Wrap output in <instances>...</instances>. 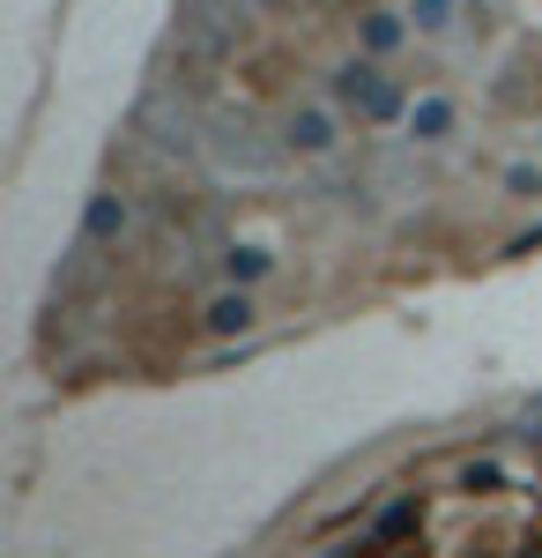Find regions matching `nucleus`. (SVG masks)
I'll use <instances>...</instances> for the list:
<instances>
[{
    "label": "nucleus",
    "mask_w": 542,
    "mask_h": 558,
    "mask_svg": "<svg viewBox=\"0 0 542 558\" xmlns=\"http://www.w3.org/2000/svg\"><path fill=\"white\" fill-rule=\"evenodd\" d=\"M334 97H342V112H357V120H372V128H386V120L409 112V105H402V83H394L386 68H342Z\"/></svg>",
    "instance_id": "f257e3e1"
},
{
    "label": "nucleus",
    "mask_w": 542,
    "mask_h": 558,
    "mask_svg": "<svg viewBox=\"0 0 542 558\" xmlns=\"http://www.w3.org/2000/svg\"><path fill=\"white\" fill-rule=\"evenodd\" d=\"M402 128H409V142H446V134L460 128V105L454 97H417V105L402 112Z\"/></svg>",
    "instance_id": "f03ea898"
},
{
    "label": "nucleus",
    "mask_w": 542,
    "mask_h": 558,
    "mask_svg": "<svg viewBox=\"0 0 542 558\" xmlns=\"http://www.w3.org/2000/svg\"><path fill=\"white\" fill-rule=\"evenodd\" d=\"M342 128H334V112H291V149L297 157H328Z\"/></svg>",
    "instance_id": "7ed1b4c3"
},
{
    "label": "nucleus",
    "mask_w": 542,
    "mask_h": 558,
    "mask_svg": "<svg viewBox=\"0 0 542 558\" xmlns=\"http://www.w3.org/2000/svg\"><path fill=\"white\" fill-rule=\"evenodd\" d=\"M402 38H409V23H402V15H386V8H372V15L357 23V45H365L372 60H386V52H402Z\"/></svg>",
    "instance_id": "20e7f679"
},
{
    "label": "nucleus",
    "mask_w": 542,
    "mask_h": 558,
    "mask_svg": "<svg viewBox=\"0 0 542 558\" xmlns=\"http://www.w3.org/2000/svg\"><path fill=\"white\" fill-rule=\"evenodd\" d=\"M223 276H231V283H268V276H275V254H268V246H231V254H223Z\"/></svg>",
    "instance_id": "39448f33"
},
{
    "label": "nucleus",
    "mask_w": 542,
    "mask_h": 558,
    "mask_svg": "<svg viewBox=\"0 0 542 558\" xmlns=\"http://www.w3.org/2000/svg\"><path fill=\"white\" fill-rule=\"evenodd\" d=\"M238 328H252V291H246V283L223 291V299L209 305V336H238Z\"/></svg>",
    "instance_id": "423d86ee"
},
{
    "label": "nucleus",
    "mask_w": 542,
    "mask_h": 558,
    "mask_svg": "<svg viewBox=\"0 0 542 558\" xmlns=\"http://www.w3.org/2000/svg\"><path fill=\"white\" fill-rule=\"evenodd\" d=\"M409 15H417L423 31H446V23H454V0H417Z\"/></svg>",
    "instance_id": "0eeeda50"
}]
</instances>
